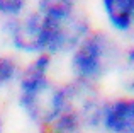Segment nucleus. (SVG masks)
I'll list each match as a JSON object with an SVG mask.
<instances>
[{"label": "nucleus", "instance_id": "10", "mask_svg": "<svg viewBox=\"0 0 134 133\" xmlns=\"http://www.w3.org/2000/svg\"><path fill=\"white\" fill-rule=\"evenodd\" d=\"M0 133H5V118L2 111H0Z\"/></svg>", "mask_w": 134, "mask_h": 133}, {"label": "nucleus", "instance_id": "1", "mask_svg": "<svg viewBox=\"0 0 134 133\" xmlns=\"http://www.w3.org/2000/svg\"><path fill=\"white\" fill-rule=\"evenodd\" d=\"M56 60L37 55L22 62L15 82V104L29 123L46 130L65 108V84L54 80Z\"/></svg>", "mask_w": 134, "mask_h": 133}, {"label": "nucleus", "instance_id": "5", "mask_svg": "<svg viewBox=\"0 0 134 133\" xmlns=\"http://www.w3.org/2000/svg\"><path fill=\"white\" fill-rule=\"evenodd\" d=\"M98 133H134V97L119 92L104 97L97 121Z\"/></svg>", "mask_w": 134, "mask_h": 133}, {"label": "nucleus", "instance_id": "7", "mask_svg": "<svg viewBox=\"0 0 134 133\" xmlns=\"http://www.w3.org/2000/svg\"><path fill=\"white\" fill-rule=\"evenodd\" d=\"M32 9L46 19H65L82 10V0H34Z\"/></svg>", "mask_w": 134, "mask_h": 133}, {"label": "nucleus", "instance_id": "11", "mask_svg": "<svg viewBox=\"0 0 134 133\" xmlns=\"http://www.w3.org/2000/svg\"><path fill=\"white\" fill-rule=\"evenodd\" d=\"M39 133H51V131H48V130H39Z\"/></svg>", "mask_w": 134, "mask_h": 133}, {"label": "nucleus", "instance_id": "2", "mask_svg": "<svg viewBox=\"0 0 134 133\" xmlns=\"http://www.w3.org/2000/svg\"><path fill=\"white\" fill-rule=\"evenodd\" d=\"M126 44L107 29L93 27L68 55V79L100 87L105 79L117 75Z\"/></svg>", "mask_w": 134, "mask_h": 133}, {"label": "nucleus", "instance_id": "3", "mask_svg": "<svg viewBox=\"0 0 134 133\" xmlns=\"http://www.w3.org/2000/svg\"><path fill=\"white\" fill-rule=\"evenodd\" d=\"M2 36L10 53L32 58L46 55V26L37 10L29 9L15 19L2 21Z\"/></svg>", "mask_w": 134, "mask_h": 133}, {"label": "nucleus", "instance_id": "6", "mask_svg": "<svg viewBox=\"0 0 134 133\" xmlns=\"http://www.w3.org/2000/svg\"><path fill=\"white\" fill-rule=\"evenodd\" d=\"M98 9L115 38H131L134 29V0H98Z\"/></svg>", "mask_w": 134, "mask_h": 133}, {"label": "nucleus", "instance_id": "8", "mask_svg": "<svg viewBox=\"0 0 134 133\" xmlns=\"http://www.w3.org/2000/svg\"><path fill=\"white\" fill-rule=\"evenodd\" d=\"M22 60L10 51L0 53V94L15 87Z\"/></svg>", "mask_w": 134, "mask_h": 133}, {"label": "nucleus", "instance_id": "4", "mask_svg": "<svg viewBox=\"0 0 134 133\" xmlns=\"http://www.w3.org/2000/svg\"><path fill=\"white\" fill-rule=\"evenodd\" d=\"M43 19L46 26V55L54 60L65 58L93 29L90 16L83 9L65 19Z\"/></svg>", "mask_w": 134, "mask_h": 133}, {"label": "nucleus", "instance_id": "9", "mask_svg": "<svg viewBox=\"0 0 134 133\" xmlns=\"http://www.w3.org/2000/svg\"><path fill=\"white\" fill-rule=\"evenodd\" d=\"M34 0H0V19L9 21L26 14L32 9Z\"/></svg>", "mask_w": 134, "mask_h": 133}]
</instances>
